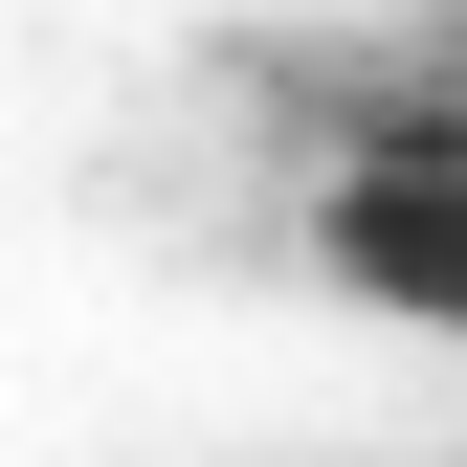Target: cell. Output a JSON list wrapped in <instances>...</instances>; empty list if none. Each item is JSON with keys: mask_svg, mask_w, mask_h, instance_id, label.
<instances>
[{"mask_svg": "<svg viewBox=\"0 0 467 467\" xmlns=\"http://www.w3.org/2000/svg\"><path fill=\"white\" fill-rule=\"evenodd\" d=\"M312 267L357 289V312H400V334H467V156L445 134L334 156V179H312Z\"/></svg>", "mask_w": 467, "mask_h": 467, "instance_id": "6da1fadb", "label": "cell"}]
</instances>
